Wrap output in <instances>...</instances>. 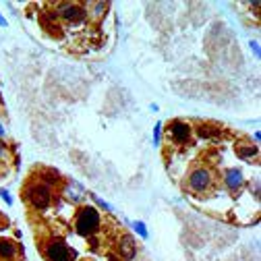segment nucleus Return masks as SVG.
<instances>
[{"label":"nucleus","mask_w":261,"mask_h":261,"mask_svg":"<svg viewBox=\"0 0 261 261\" xmlns=\"http://www.w3.org/2000/svg\"><path fill=\"white\" fill-rule=\"evenodd\" d=\"M222 185H224L228 191H230V193H239V191L245 189L247 176H245V172H243L241 168H237V166L226 168V170L222 172Z\"/></svg>","instance_id":"nucleus-9"},{"label":"nucleus","mask_w":261,"mask_h":261,"mask_svg":"<svg viewBox=\"0 0 261 261\" xmlns=\"http://www.w3.org/2000/svg\"><path fill=\"white\" fill-rule=\"evenodd\" d=\"M3 224H5V218H3V214H0V228H3Z\"/></svg>","instance_id":"nucleus-24"},{"label":"nucleus","mask_w":261,"mask_h":261,"mask_svg":"<svg viewBox=\"0 0 261 261\" xmlns=\"http://www.w3.org/2000/svg\"><path fill=\"white\" fill-rule=\"evenodd\" d=\"M87 197L93 201V205H95L97 210H104V212H108V214H110V212H114V205H112V203H108L106 199H102V197H100V195H97V193H93V191H87Z\"/></svg>","instance_id":"nucleus-14"},{"label":"nucleus","mask_w":261,"mask_h":261,"mask_svg":"<svg viewBox=\"0 0 261 261\" xmlns=\"http://www.w3.org/2000/svg\"><path fill=\"white\" fill-rule=\"evenodd\" d=\"M253 141H255V145L261 141V133H259V130H255V133H253Z\"/></svg>","instance_id":"nucleus-22"},{"label":"nucleus","mask_w":261,"mask_h":261,"mask_svg":"<svg viewBox=\"0 0 261 261\" xmlns=\"http://www.w3.org/2000/svg\"><path fill=\"white\" fill-rule=\"evenodd\" d=\"M249 50L253 52V56H255L257 60L261 58V46H259V40H251V42H249Z\"/></svg>","instance_id":"nucleus-19"},{"label":"nucleus","mask_w":261,"mask_h":261,"mask_svg":"<svg viewBox=\"0 0 261 261\" xmlns=\"http://www.w3.org/2000/svg\"><path fill=\"white\" fill-rule=\"evenodd\" d=\"M193 133H195V126L185 118H172L168 122V139L178 147L189 145L193 141Z\"/></svg>","instance_id":"nucleus-6"},{"label":"nucleus","mask_w":261,"mask_h":261,"mask_svg":"<svg viewBox=\"0 0 261 261\" xmlns=\"http://www.w3.org/2000/svg\"><path fill=\"white\" fill-rule=\"evenodd\" d=\"M23 255L21 245L11 237H0V261H19Z\"/></svg>","instance_id":"nucleus-10"},{"label":"nucleus","mask_w":261,"mask_h":261,"mask_svg":"<svg viewBox=\"0 0 261 261\" xmlns=\"http://www.w3.org/2000/svg\"><path fill=\"white\" fill-rule=\"evenodd\" d=\"M23 199L31 210L46 212L54 203V189H50L48 185H44L36 178H29L23 185Z\"/></svg>","instance_id":"nucleus-2"},{"label":"nucleus","mask_w":261,"mask_h":261,"mask_svg":"<svg viewBox=\"0 0 261 261\" xmlns=\"http://www.w3.org/2000/svg\"><path fill=\"white\" fill-rule=\"evenodd\" d=\"M11 143L9 141H3L0 139V164H7V162L11 160Z\"/></svg>","instance_id":"nucleus-17"},{"label":"nucleus","mask_w":261,"mask_h":261,"mask_svg":"<svg viewBox=\"0 0 261 261\" xmlns=\"http://www.w3.org/2000/svg\"><path fill=\"white\" fill-rule=\"evenodd\" d=\"M0 27H9V21H7V17L0 13Z\"/></svg>","instance_id":"nucleus-21"},{"label":"nucleus","mask_w":261,"mask_h":261,"mask_svg":"<svg viewBox=\"0 0 261 261\" xmlns=\"http://www.w3.org/2000/svg\"><path fill=\"white\" fill-rule=\"evenodd\" d=\"M85 5V11H87V19L91 21H100L106 17L110 5L108 3H83Z\"/></svg>","instance_id":"nucleus-12"},{"label":"nucleus","mask_w":261,"mask_h":261,"mask_svg":"<svg viewBox=\"0 0 261 261\" xmlns=\"http://www.w3.org/2000/svg\"><path fill=\"white\" fill-rule=\"evenodd\" d=\"M130 228H133V232L141 239V241H147L149 239V230H147V224L143 220H135V222H130Z\"/></svg>","instance_id":"nucleus-15"},{"label":"nucleus","mask_w":261,"mask_h":261,"mask_svg":"<svg viewBox=\"0 0 261 261\" xmlns=\"http://www.w3.org/2000/svg\"><path fill=\"white\" fill-rule=\"evenodd\" d=\"M149 110H151V112H160V106H158V104H151Z\"/></svg>","instance_id":"nucleus-23"},{"label":"nucleus","mask_w":261,"mask_h":261,"mask_svg":"<svg viewBox=\"0 0 261 261\" xmlns=\"http://www.w3.org/2000/svg\"><path fill=\"white\" fill-rule=\"evenodd\" d=\"M31 178H36V180L48 185L50 189L60 187V182H62V176H60L56 170H52V168H40L38 172H34V176H31Z\"/></svg>","instance_id":"nucleus-11"},{"label":"nucleus","mask_w":261,"mask_h":261,"mask_svg":"<svg viewBox=\"0 0 261 261\" xmlns=\"http://www.w3.org/2000/svg\"><path fill=\"white\" fill-rule=\"evenodd\" d=\"M58 193H60V197L67 201L71 207H79L85 203L87 199V191L73 178H67V180H62L60 187H58Z\"/></svg>","instance_id":"nucleus-7"},{"label":"nucleus","mask_w":261,"mask_h":261,"mask_svg":"<svg viewBox=\"0 0 261 261\" xmlns=\"http://www.w3.org/2000/svg\"><path fill=\"white\" fill-rule=\"evenodd\" d=\"M0 199L5 201L7 207H13V203H15V199H13V195H11L9 189H0Z\"/></svg>","instance_id":"nucleus-18"},{"label":"nucleus","mask_w":261,"mask_h":261,"mask_svg":"<svg viewBox=\"0 0 261 261\" xmlns=\"http://www.w3.org/2000/svg\"><path fill=\"white\" fill-rule=\"evenodd\" d=\"M234 153L239 160H245V162H253L259 158V147L255 143H241L234 147Z\"/></svg>","instance_id":"nucleus-13"},{"label":"nucleus","mask_w":261,"mask_h":261,"mask_svg":"<svg viewBox=\"0 0 261 261\" xmlns=\"http://www.w3.org/2000/svg\"><path fill=\"white\" fill-rule=\"evenodd\" d=\"M50 15L60 23H67L69 27L71 25H81L87 21V11H85V5L83 3H54L50 5Z\"/></svg>","instance_id":"nucleus-3"},{"label":"nucleus","mask_w":261,"mask_h":261,"mask_svg":"<svg viewBox=\"0 0 261 261\" xmlns=\"http://www.w3.org/2000/svg\"><path fill=\"white\" fill-rule=\"evenodd\" d=\"M42 255L46 261H77L75 249L62 237H50L42 245Z\"/></svg>","instance_id":"nucleus-5"},{"label":"nucleus","mask_w":261,"mask_h":261,"mask_svg":"<svg viewBox=\"0 0 261 261\" xmlns=\"http://www.w3.org/2000/svg\"><path fill=\"white\" fill-rule=\"evenodd\" d=\"M214 182H216V174L210 166L205 164H199L189 170L187 174V189L195 195H205L214 189Z\"/></svg>","instance_id":"nucleus-4"},{"label":"nucleus","mask_w":261,"mask_h":261,"mask_svg":"<svg viewBox=\"0 0 261 261\" xmlns=\"http://www.w3.org/2000/svg\"><path fill=\"white\" fill-rule=\"evenodd\" d=\"M0 139H3V141L9 139V126H7L3 120H0Z\"/></svg>","instance_id":"nucleus-20"},{"label":"nucleus","mask_w":261,"mask_h":261,"mask_svg":"<svg viewBox=\"0 0 261 261\" xmlns=\"http://www.w3.org/2000/svg\"><path fill=\"white\" fill-rule=\"evenodd\" d=\"M162 139H164V122L158 120V122L153 124V145L160 147V145H162Z\"/></svg>","instance_id":"nucleus-16"},{"label":"nucleus","mask_w":261,"mask_h":261,"mask_svg":"<svg viewBox=\"0 0 261 261\" xmlns=\"http://www.w3.org/2000/svg\"><path fill=\"white\" fill-rule=\"evenodd\" d=\"M102 212L97 210L93 203H83L77 207L75 212V220H73V230L83 237V239H93L95 234L102 232Z\"/></svg>","instance_id":"nucleus-1"},{"label":"nucleus","mask_w":261,"mask_h":261,"mask_svg":"<svg viewBox=\"0 0 261 261\" xmlns=\"http://www.w3.org/2000/svg\"><path fill=\"white\" fill-rule=\"evenodd\" d=\"M114 249H116V255L122 259V261H135L137 253H139V247H137V239L128 232H122L118 234L116 243H114Z\"/></svg>","instance_id":"nucleus-8"}]
</instances>
